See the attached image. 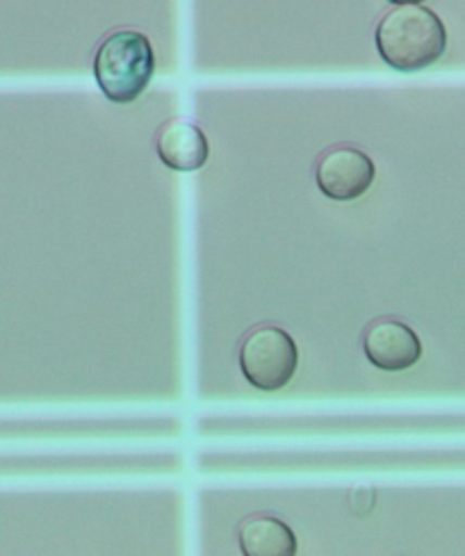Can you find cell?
<instances>
[{
  "label": "cell",
  "instance_id": "6",
  "mask_svg": "<svg viewBox=\"0 0 465 556\" xmlns=\"http://www.w3.org/2000/svg\"><path fill=\"white\" fill-rule=\"evenodd\" d=\"M155 149L162 165L174 172H197L211 155L205 132L197 124L185 119H174L162 126Z\"/></svg>",
  "mask_w": 465,
  "mask_h": 556
},
{
  "label": "cell",
  "instance_id": "4",
  "mask_svg": "<svg viewBox=\"0 0 465 556\" xmlns=\"http://www.w3.org/2000/svg\"><path fill=\"white\" fill-rule=\"evenodd\" d=\"M377 167L372 157L354 147H336L324 153L315 167V182L324 197L356 201L375 182Z\"/></svg>",
  "mask_w": 465,
  "mask_h": 556
},
{
  "label": "cell",
  "instance_id": "7",
  "mask_svg": "<svg viewBox=\"0 0 465 556\" xmlns=\"http://www.w3.org/2000/svg\"><path fill=\"white\" fill-rule=\"evenodd\" d=\"M238 539L244 556H294L297 552L292 529L272 516H253L244 520Z\"/></svg>",
  "mask_w": 465,
  "mask_h": 556
},
{
  "label": "cell",
  "instance_id": "1",
  "mask_svg": "<svg viewBox=\"0 0 465 556\" xmlns=\"http://www.w3.org/2000/svg\"><path fill=\"white\" fill-rule=\"evenodd\" d=\"M381 60L400 74H417L433 66L448 51V28L433 10L402 5L377 26Z\"/></svg>",
  "mask_w": 465,
  "mask_h": 556
},
{
  "label": "cell",
  "instance_id": "3",
  "mask_svg": "<svg viewBox=\"0 0 465 556\" xmlns=\"http://www.w3.org/2000/svg\"><path fill=\"white\" fill-rule=\"evenodd\" d=\"M299 352L292 336L278 327H263L244 338L240 369L244 379L263 392L286 388L297 372Z\"/></svg>",
  "mask_w": 465,
  "mask_h": 556
},
{
  "label": "cell",
  "instance_id": "8",
  "mask_svg": "<svg viewBox=\"0 0 465 556\" xmlns=\"http://www.w3.org/2000/svg\"><path fill=\"white\" fill-rule=\"evenodd\" d=\"M388 3H392V5H417V3H423V0H388Z\"/></svg>",
  "mask_w": 465,
  "mask_h": 556
},
{
  "label": "cell",
  "instance_id": "2",
  "mask_svg": "<svg viewBox=\"0 0 465 556\" xmlns=\"http://www.w3.org/2000/svg\"><path fill=\"white\" fill-rule=\"evenodd\" d=\"M155 74V55L149 37L139 30L110 33L95 55V78L108 101L133 103L144 94Z\"/></svg>",
  "mask_w": 465,
  "mask_h": 556
},
{
  "label": "cell",
  "instance_id": "5",
  "mask_svg": "<svg viewBox=\"0 0 465 556\" xmlns=\"http://www.w3.org/2000/svg\"><path fill=\"white\" fill-rule=\"evenodd\" d=\"M367 361L384 372H404L423 356V342L409 324L400 319H379L363 338Z\"/></svg>",
  "mask_w": 465,
  "mask_h": 556
}]
</instances>
